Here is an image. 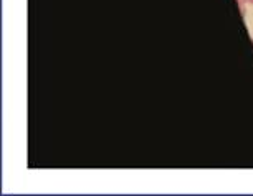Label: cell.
I'll return each mask as SVG.
<instances>
[{"mask_svg":"<svg viewBox=\"0 0 253 196\" xmlns=\"http://www.w3.org/2000/svg\"><path fill=\"white\" fill-rule=\"evenodd\" d=\"M248 2H250V3H252V5H253V0H248Z\"/></svg>","mask_w":253,"mask_h":196,"instance_id":"cell-1","label":"cell"}]
</instances>
